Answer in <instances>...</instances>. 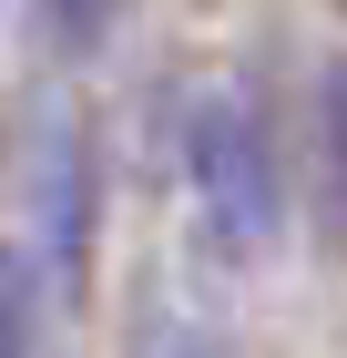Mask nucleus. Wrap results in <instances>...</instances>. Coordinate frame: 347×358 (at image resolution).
Masks as SVG:
<instances>
[{"label": "nucleus", "instance_id": "1", "mask_svg": "<svg viewBox=\"0 0 347 358\" xmlns=\"http://www.w3.org/2000/svg\"><path fill=\"white\" fill-rule=\"evenodd\" d=\"M184 174H194L205 225H214L235 256L276 246V215H286V194H276V154H266V123H256L235 92H205V103L184 113Z\"/></svg>", "mask_w": 347, "mask_h": 358}, {"label": "nucleus", "instance_id": "2", "mask_svg": "<svg viewBox=\"0 0 347 358\" xmlns=\"http://www.w3.org/2000/svg\"><path fill=\"white\" fill-rule=\"evenodd\" d=\"M31 348V266L21 256H0V358Z\"/></svg>", "mask_w": 347, "mask_h": 358}, {"label": "nucleus", "instance_id": "3", "mask_svg": "<svg viewBox=\"0 0 347 358\" xmlns=\"http://www.w3.org/2000/svg\"><path fill=\"white\" fill-rule=\"evenodd\" d=\"M41 10H52V41H72V52H92L112 31V0H41Z\"/></svg>", "mask_w": 347, "mask_h": 358}, {"label": "nucleus", "instance_id": "4", "mask_svg": "<svg viewBox=\"0 0 347 358\" xmlns=\"http://www.w3.org/2000/svg\"><path fill=\"white\" fill-rule=\"evenodd\" d=\"M154 358H225V338L194 328V317H163V328H154Z\"/></svg>", "mask_w": 347, "mask_h": 358}, {"label": "nucleus", "instance_id": "5", "mask_svg": "<svg viewBox=\"0 0 347 358\" xmlns=\"http://www.w3.org/2000/svg\"><path fill=\"white\" fill-rule=\"evenodd\" d=\"M327 164H337V185H347V72L327 83Z\"/></svg>", "mask_w": 347, "mask_h": 358}]
</instances>
